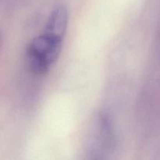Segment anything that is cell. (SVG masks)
Here are the masks:
<instances>
[{"instance_id":"cell-1","label":"cell","mask_w":160,"mask_h":160,"mask_svg":"<svg viewBox=\"0 0 160 160\" xmlns=\"http://www.w3.org/2000/svg\"><path fill=\"white\" fill-rule=\"evenodd\" d=\"M64 37L44 30L28 48L29 67L35 73H45L56 62L61 52Z\"/></svg>"}]
</instances>
